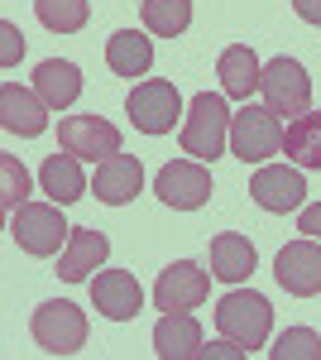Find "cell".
<instances>
[{"label": "cell", "mask_w": 321, "mask_h": 360, "mask_svg": "<svg viewBox=\"0 0 321 360\" xmlns=\"http://www.w3.org/2000/svg\"><path fill=\"white\" fill-rule=\"evenodd\" d=\"M230 106H225V91H197L192 96L188 115H183V154L192 159H202V164H211L225 154V144H230Z\"/></svg>", "instance_id": "obj_1"}, {"label": "cell", "mask_w": 321, "mask_h": 360, "mask_svg": "<svg viewBox=\"0 0 321 360\" xmlns=\"http://www.w3.org/2000/svg\"><path fill=\"white\" fill-rule=\"evenodd\" d=\"M268 327H273V307L254 288H230L216 303V332L225 341H240L244 351H259L268 341Z\"/></svg>", "instance_id": "obj_2"}, {"label": "cell", "mask_w": 321, "mask_h": 360, "mask_svg": "<svg viewBox=\"0 0 321 360\" xmlns=\"http://www.w3.org/2000/svg\"><path fill=\"white\" fill-rule=\"evenodd\" d=\"M67 236H72V226L63 221L58 202H20L10 212V240L25 250V255H34V259L63 255Z\"/></svg>", "instance_id": "obj_3"}, {"label": "cell", "mask_w": 321, "mask_h": 360, "mask_svg": "<svg viewBox=\"0 0 321 360\" xmlns=\"http://www.w3.org/2000/svg\"><path fill=\"white\" fill-rule=\"evenodd\" d=\"M29 332L34 341L48 351V356H77L86 346V312L67 298H53V303H39L34 317H29Z\"/></svg>", "instance_id": "obj_4"}, {"label": "cell", "mask_w": 321, "mask_h": 360, "mask_svg": "<svg viewBox=\"0 0 321 360\" xmlns=\"http://www.w3.org/2000/svg\"><path fill=\"white\" fill-rule=\"evenodd\" d=\"M230 154L240 164H268L273 154H283V125L268 106H249L230 115Z\"/></svg>", "instance_id": "obj_5"}, {"label": "cell", "mask_w": 321, "mask_h": 360, "mask_svg": "<svg viewBox=\"0 0 321 360\" xmlns=\"http://www.w3.org/2000/svg\"><path fill=\"white\" fill-rule=\"evenodd\" d=\"M125 111H130L134 130H144V135H168V130L183 120V96H178V86L168 82V77H149V82H139L130 91Z\"/></svg>", "instance_id": "obj_6"}, {"label": "cell", "mask_w": 321, "mask_h": 360, "mask_svg": "<svg viewBox=\"0 0 321 360\" xmlns=\"http://www.w3.org/2000/svg\"><path fill=\"white\" fill-rule=\"evenodd\" d=\"M259 91H264V106L273 115H302L312 111V77L297 58H273L264 63V77H259Z\"/></svg>", "instance_id": "obj_7"}, {"label": "cell", "mask_w": 321, "mask_h": 360, "mask_svg": "<svg viewBox=\"0 0 321 360\" xmlns=\"http://www.w3.org/2000/svg\"><path fill=\"white\" fill-rule=\"evenodd\" d=\"M58 144L81 164H106L110 154H120V130L101 115H67L58 120Z\"/></svg>", "instance_id": "obj_8"}, {"label": "cell", "mask_w": 321, "mask_h": 360, "mask_svg": "<svg viewBox=\"0 0 321 360\" xmlns=\"http://www.w3.org/2000/svg\"><path fill=\"white\" fill-rule=\"evenodd\" d=\"M211 278L202 264H192V259H178V264H168L154 283V307L163 312H192V307H202L211 298Z\"/></svg>", "instance_id": "obj_9"}, {"label": "cell", "mask_w": 321, "mask_h": 360, "mask_svg": "<svg viewBox=\"0 0 321 360\" xmlns=\"http://www.w3.org/2000/svg\"><path fill=\"white\" fill-rule=\"evenodd\" d=\"M249 197H254V207H264L273 217H288V212H302V202H307V178H302V168L264 164L249 178Z\"/></svg>", "instance_id": "obj_10"}, {"label": "cell", "mask_w": 321, "mask_h": 360, "mask_svg": "<svg viewBox=\"0 0 321 360\" xmlns=\"http://www.w3.org/2000/svg\"><path fill=\"white\" fill-rule=\"evenodd\" d=\"M154 193L178 207V212H197L211 202V173L202 159H178V164H163L159 178H154Z\"/></svg>", "instance_id": "obj_11"}, {"label": "cell", "mask_w": 321, "mask_h": 360, "mask_svg": "<svg viewBox=\"0 0 321 360\" xmlns=\"http://www.w3.org/2000/svg\"><path fill=\"white\" fill-rule=\"evenodd\" d=\"M273 274L283 283V293L293 298H317L321 293V240L302 236V240H288L273 259Z\"/></svg>", "instance_id": "obj_12"}, {"label": "cell", "mask_w": 321, "mask_h": 360, "mask_svg": "<svg viewBox=\"0 0 321 360\" xmlns=\"http://www.w3.org/2000/svg\"><path fill=\"white\" fill-rule=\"evenodd\" d=\"M91 307L106 322H134L144 312V288L130 269H101L91 278Z\"/></svg>", "instance_id": "obj_13"}, {"label": "cell", "mask_w": 321, "mask_h": 360, "mask_svg": "<svg viewBox=\"0 0 321 360\" xmlns=\"http://www.w3.org/2000/svg\"><path fill=\"white\" fill-rule=\"evenodd\" d=\"M48 111H53V106H48L39 91H29V86H20V82L0 86V125H5L10 135H25V139L44 135V130H48Z\"/></svg>", "instance_id": "obj_14"}, {"label": "cell", "mask_w": 321, "mask_h": 360, "mask_svg": "<svg viewBox=\"0 0 321 360\" xmlns=\"http://www.w3.org/2000/svg\"><path fill=\"white\" fill-rule=\"evenodd\" d=\"M110 255V240L96 231V226H72V236H67V245L58 255V278H67V283H81V278H91V269H101Z\"/></svg>", "instance_id": "obj_15"}, {"label": "cell", "mask_w": 321, "mask_h": 360, "mask_svg": "<svg viewBox=\"0 0 321 360\" xmlns=\"http://www.w3.org/2000/svg\"><path fill=\"white\" fill-rule=\"evenodd\" d=\"M202 346H207V336H202V322L192 312H163L159 317V327H154L159 360H197Z\"/></svg>", "instance_id": "obj_16"}, {"label": "cell", "mask_w": 321, "mask_h": 360, "mask_svg": "<svg viewBox=\"0 0 321 360\" xmlns=\"http://www.w3.org/2000/svg\"><path fill=\"white\" fill-rule=\"evenodd\" d=\"M144 188V164L134 154H110L106 164H96V197L106 207H125Z\"/></svg>", "instance_id": "obj_17"}, {"label": "cell", "mask_w": 321, "mask_h": 360, "mask_svg": "<svg viewBox=\"0 0 321 360\" xmlns=\"http://www.w3.org/2000/svg\"><path fill=\"white\" fill-rule=\"evenodd\" d=\"M216 72H221V91L225 96H235V101H249L254 91H259V77H264V63L254 58L249 44H230L221 63H216Z\"/></svg>", "instance_id": "obj_18"}, {"label": "cell", "mask_w": 321, "mask_h": 360, "mask_svg": "<svg viewBox=\"0 0 321 360\" xmlns=\"http://www.w3.org/2000/svg\"><path fill=\"white\" fill-rule=\"evenodd\" d=\"M254 264H259V255H254V240L249 236L225 231V236L211 240V274L221 283H244V278L254 274Z\"/></svg>", "instance_id": "obj_19"}, {"label": "cell", "mask_w": 321, "mask_h": 360, "mask_svg": "<svg viewBox=\"0 0 321 360\" xmlns=\"http://www.w3.org/2000/svg\"><path fill=\"white\" fill-rule=\"evenodd\" d=\"M34 91H39L53 111H67L81 96V68L67 63V58H48V63L34 68Z\"/></svg>", "instance_id": "obj_20"}, {"label": "cell", "mask_w": 321, "mask_h": 360, "mask_svg": "<svg viewBox=\"0 0 321 360\" xmlns=\"http://www.w3.org/2000/svg\"><path fill=\"white\" fill-rule=\"evenodd\" d=\"M106 63L115 77H149L154 68V44L139 29H115L106 39Z\"/></svg>", "instance_id": "obj_21"}, {"label": "cell", "mask_w": 321, "mask_h": 360, "mask_svg": "<svg viewBox=\"0 0 321 360\" xmlns=\"http://www.w3.org/2000/svg\"><path fill=\"white\" fill-rule=\"evenodd\" d=\"M39 183H44V193H48V202H58V207H67V202H77V197H86V178H81V159L77 154H53V159H44V168H39Z\"/></svg>", "instance_id": "obj_22"}, {"label": "cell", "mask_w": 321, "mask_h": 360, "mask_svg": "<svg viewBox=\"0 0 321 360\" xmlns=\"http://www.w3.org/2000/svg\"><path fill=\"white\" fill-rule=\"evenodd\" d=\"M283 154L297 168H321V111H302L283 130Z\"/></svg>", "instance_id": "obj_23"}, {"label": "cell", "mask_w": 321, "mask_h": 360, "mask_svg": "<svg viewBox=\"0 0 321 360\" xmlns=\"http://www.w3.org/2000/svg\"><path fill=\"white\" fill-rule=\"evenodd\" d=\"M139 15H144V29H149V34L178 39V34H188V25H192V0H144Z\"/></svg>", "instance_id": "obj_24"}, {"label": "cell", "mask_w": 321, "mask_h": 360, "mask_svg": "<svg viewBox=\"0 0 321 360\" xmlns=\"http://www.w3.org/2000/svg\"><path fill=\"white\" fill-rule=\"evenodd\" d=\"M34 15H39V25L53 29V34H77L91 20V5L86 0H34Z\"/></svg>", "instance_id": "obj_25"}, {"label": "cell", "mask_w": 321, "mask_h": 360, "mask_svg": "<svg viewBox=\"0 0 321 360\" xmlns=\"http://www.w3.org/2000/svg\"><path fill=\"white\" fill-rule=\"evenodd\" d=\"M273 360H321V336L312 327H293L278 336V346H268Z\"/></svg>", "instance_id": "obj_26"}, {"label": "cell", "mask_w": 321, "mask_h": 360, "mask_svg": "<svg viewBox=\"0 0 321 360\" xmlns=\"http://www.w3.org/2000/svg\"><path fill=\"white\" fill-rule=\"evenodd\" d=\"M25 197H29V173H25V164H20L15 154H0V202H5V212H15Z\"/></svg>", "instance_id": "obj_27"}, {"label": "cell", "mask_w": 321, "mask_h": 360, "mask_svg": "<svg viewBox=\"0 0 321 360\" xmlns=\"http://www.w3.org/2000/svg\"><path fill=\"white\" fill-rule=\"evenodd\" d=\"M0 39H5V53H0V63H5V68H15V63H20V53H25V34L5 20V25H0Z\"/></svg>", "instance_id": "obj_28"}, {"label": "cell", "mask_w": 321, "mask_h": 360, "mask_svg": "<svg viewBox=\"0 0 321 360\" xmlns=\"http://www.w3.org/2000/svg\"><path fill=\"white\" fill-rule=\"evenodd\" d=\"M297 231H302V236H312V240H321V202H317V207H302Z\"/></svg>", "instance_id": "obj_29"}, {"label": "cell", "mask_w": 321, "mask_h": 360, "mask_svg": "<svg viewBox=\"0 0 321 360\" xmlns=\"http://www.w3.org/2000/svg\"><path fill=\"white\" fill-rule=\"evenodd\" d=\"M293 10H297V20H307V25L321 29V0H293Z\"/></svg>", "instance_id": "obj_30"}]
</instances>
